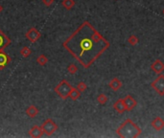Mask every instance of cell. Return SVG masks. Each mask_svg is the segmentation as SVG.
<instances>
[{
	"mask_svg": "<svg viewBox=\"0 0 164 138\" xmlns=\"http://www.w3.org/2000/svg\"><path fill=\"white\" fill-rule=\"evenodd\" d=\"M109 42L88 21L83 22L63 47L84 68H89L109 47Z\"/></svg>",
	"mask_w": 164,
	"mask_h": 138,
	"instance_id": "1",
	"label": "cell"
},
{
	"mask_svg": "<svg viewBox=\"0 0 164 138\" xmlns=\"http://www.w3.org/2000/svg\"><path fill=\"white\" fill-rule=\"evenodd\" d=\"M116 133L122 138H136L141 134V129L131 119H127L116 130Z\"/></svg>",
	"mask_w": 164,
	"mask_h": 138,
	"instance_id": "2",
	"label": "cell"
},
{
	"mask_svg": "<svg viewBox=\"0 0 164 138\" xmlns=\"http://www.w3.org/2000/svg\"><path fill=\"white\" fill-rule=\"evenodd\" d=\"M72 86L70 83L66 81V80H62L58 85L55 86L54 88V91L56 92L60 98L63 100H66L68 97H69V92L72 89Z\"/></svg>",
	"mask_w": 164,
	"mask_h": 138,
	"instance_id": "3",
	"label": "cell"
},
{
	"mask_svg": "<svg viewBox=\"0 0 164 138\" xmlns=\"http://www.w3.org/2000/svg\"><path fill=\"white\" fill-rule=\"evenodd\" d=\"M40 127H41L42 130H43L44 134H46L48 136H51L58 130V125L55 123L54 120H52L51 118L46 119Z\"/></svg>",
	"mask_w": 164,
	"mask_h": 138,
	"instance_id": "4",
	"label": "cell"
},
{
	"mask_svg": "<svg viewBox=\"0 0 164 138\" xmlns=\"http://www.w3.org/2000/svg\"><path fill=\"white\" fill-rule=\"evenodd\" d=\"M151 86L155 89V92L159 94V96L164 95V75L159 74L156 79L152 82Z\"/></svg>",
	"mask_w": 164,
	"mask_h": 138,
	"instance_id": "5",
	"label": "cell"
},
{
	"mask_svg": "<svg viewBox=\"0 0 164 138\" xmlns=\"http://www.w3.org/2000/svg\"><path fill=\"white\" fill-rule=\"evenodd\" d=\"M25 37H26V39L31 43H35V42H36V41H38L40 39L41 35H40V32L39 31L38 29L35 28V27H32V28H30L28 31L26 32Z\"/></svg>",
	"mask_w": 164,
	"mask_h": 138,
	"instance_id": "6",
	"label": "cell"
},
{
	"mask_svg": "<svg viewBox=\"0 0 164 138\" xmlns=\"http://www.w3.org/2000/svg\"><path fill=\"white\" fill-rule=\"evenodd\" d=\"M123 101H124V104L126 106V110L127 111H132L137 106L136 100L131 95H127L126 97L123 99Z\"/></svg>",
	"mask_w": 164,
	"mask_h": 138,
	"instance_id": "7",
	"label": "cell"
},
{
	"mask_svg": "<svg viewBox=\"0 0 164 138\" xmlns=\"http://www.w3.org/2000/svg\"><path fill=\"white\" fill-rule=\"evenodd\" d=\"M12 43L11 39L6 35L1 29H0V51L5 50Z\"/></svg>",
	"mask_w": 164,
	"mask_h": 138,
	"instance_id": "8",
	"label": "cell"
},
{
	"mask_svg": "<svg viewBox=\"0 0 164 138\" xmlns=\"http://www.w3.org/2000/svg\"><path fill=\"white\" fill-rule=\"evenodd\" d=\"M11 62L12 59L8 54L5 53L4 50L0 51V70H3Z\"/></svg>",
	"mask_w": 164,
	"mask_h": 138,
	"instance_id": "9",
	"label": "cell"
},
{
	"mask_svg": "<svg viewBox=\"0 0 164 138\" xmlns=\"http://www.w3.org/2000/svg\"><path fill=\"white\" fill-rule=\"evenodd\" d=\"M151 69L157 75L162 74V72L164 71V63L160 61V59H156V61H155L151 64Z\"/></svg>",
	"mask_w": 164,
	"mask_h": 138,
	"instance_id": "10",
	"label": "cell"
},
{
	"mask_svg": "<svg viewBox=\"0 0 164 138\" xmlns=\"http://www.w3.org/2000/svg\"><path fill=\"white\" fill-rule=\"evenodd\" d=\"M151 126H152V128L155 129V130L159 131V130H163V128H164V120L161 117L157 116L151 122Z\"/></svg>",
	"mask_w": 164,
	"mask_h": 138,
	"instance_id": "11",
	"label": "cell"
},
{
	"mask_svg": "<svg viewBox=\"0 0 164 138\" xmlns=\"http://www.w3.org/2000/svg\"><path fill=\"white\" fill-rule=\"evenodd\" d=\"M43 134H44L43 130H42L41 127H39V126H34L29 130V135L34 138H39Z\"/></svg>",
	"mask_w": 164,
	"mask_h": 138,
	"instance_id": "12",
	"label": "cell"
},
{
	"mask_svg": "<svg viewBox=\"0 0 164 138\" xmlns=\"http://www.w3.org/2000/svg\"><path fill=\"white\" fill-rule=\"evenodd\" d=\"M113 109H115V111H117L118 113H123L126 111V106L124 104L123 99H118L115 103L113 104Z\"/></svg>",
	"mask_w": 164,
	"mask_h": 138,
	"instance_id": "13",
	"label": "cell"
},
{
	"mask_svg": "<svg viewBox=\"0 0 164 138\" xmlns=\"http://www.w3.org/2000/svg\"><path fill=\"white\" fill-rule=\"evenodd\" d=\"M122 86H123V83L118 79V78H113V79L108 82V86L114 91L119 90V89L122 87Z\"/></svg>",
	"mask_w": 164,
	"mask_h": 138,
	"instance_id": "14",
	"label": "cell"
},
{
	"mask_svg": "<svg viewBox=\"0 0 164 138\" xmlns=\"http://www.w3.org/2000/svg\"><path fill=\"white\" fill-rule=\"evenodd\" d=\"M25 112H26V115L28 116V117H30V118H35L36 115L39 114V109L36 107V106H29L27 109H26V110H25Z\"/></svg>",
	"mask_w": 164,
	"mask_h": 138,
	"instance_id": "15",
	"label": "cell"
},
{
	"mask_svg": "<svg viewBox=\"0 0 164 138\" xmlns=\"http://www.w3.org/2000/svg\"><path fill=\"white\" fill-rule=\"evenodd\" d=\"M80 97H81V92L78 90L77 87L76 88L75 87H72V89L69 92V97L68 98H70L73 101H77Z\"/></svg>",
	"mask_w": 164,
	"mask_h": 138,
	"instance_id": "16",
	"label": "cell"
},
{
	"mask_svg": "<svg viewBox=\"0 0 164 138\" xmlns=\"http://www.w3.org/2000/svg\"><path fill=\"white\" fill-rule=\"evenodd\" d=\"M36 62H38L39 65H40V66H45L48 62V59L45 55L42 54V55H39L38 58H36Z\"/></svg>",
	"mask_w": 164,
	"mask_h": 138,
	"instance_id": "17",
	"label": "cell"
},
{
	"mask_svg": "<svg viewBox=\"0 0 164 138\" xmlns=\"http://www.w3.org/2000/svg\"><path fill=\"white\" fill-rule=\"evenodd\" d=\"M62 4L66 10L69 11V10H72L73 7L75 6V1L74 0H63Z\"/></svg>",
	"mask_w": 164,
	"mask_h": 138,
	"instance_id": "18",
	"label": "cell"
},
{
	"mask_svg": "<svg viewBox=\"0 0 164 138\" xmlns=\"http://www.w3.org/2000/svg\"><path fill=\"white\" fill-rule=\"evenodd\" d=\"M31 54H32L31 49H30V48L27 47V46H24L20 49V55H21L22 58H28L30 55H31Z\"/></svg>",
	"mask_w": 164,
	"mask_h": 138,
	"instance_id": "19",
	"label": "cell"
},
{
	"mask_svg": "<svg viewBox=\"0 0 164 138\" xmlns=\"http://www.w3.org/2000/svg\"><path fill=\"white\" fill-rule=\"evenodd\" d=\"M108 101V99L104 93H101L97 96V102H98L100 105H106Z\"/></svg>",
	"mask_w": 164,
	"mask_h": 138,
	"instance_id": "20",
	"label": "cell"
},
{
	"mask_svg": "<svg viewBox=\"0 0 164 138\" xmlns=\"http://www.w3.org/2000/svg\"><path fill=\"white\" fill-rule=\"evenodd\" d=\"M128 42H129L131 45L135 46V45H136V44L139 42V39H138V38L136 37V35H132L131 37H130L129 39H128Z\"/></svg>",
	"mask_w": 164,
	"mask_h": 138,
	"instance_id": "21",
	"label": "cell"
},
{
	"mask_svg": "<svg viewBox=\"0 0 164 138\" xmlns=\"http://www.w3.org/2000/svg\"><path fill=\"white\" fill-rule=\"evenodd\" d=\"M87 88V83L84 82H78L77 89H78V90L80 91L81 93L84 92V91H86Z\"/></svg>",
	"mask_w": 164,
	"mask_h": 138,
	"instance_id": "22",
	"label": "cell"
},
{
	"mask_svg": "<svg viewBox=\"0 0 164 138\" xmlns=\"http://www.w3.org/2000/svg\"><path fill=\"white\" fill-rule=\"evenodd\" d=\"M77 71H78V67L74 63H71L67 66V72L71 75H74L75 73H77Z\"/></svg>",
	"mask_w": 164,
	"mask_h": 138,
	"instance_id": "23",
	"label": "cell"
},
{
	"mask_svg": "<svg viewBox=\"0 0 164 138\" xmlns=\"http://www.w3.org/2000/svg\"><path fill=\"white\" fill-rule=\"evenodd\" d=\"M41 1L46 7H50V6L54 3V0H41Z\"/></svg>",
	"mask_w": 164,
	"mask_h": 138,
	"instance_id": "24",
	"label": "cell"
},
{
	"mask_svg": "<svg viewBox=\"0 0 164 138\" xmlns=\"http://www.w3.org/2000/svg\"><path fill=\"white\" fill-rule=\"evenodd\" d=\"M3 10H4V7H3V6H2L1 4H0V13H2Z\"/></svg>",
	"mask_w": 164,
	"mask_h": 138,
	"instance_id": "25",
	"label": "cell"
},
{
	"mask_svg": "<svg viewBox=\"0 0 164 138\" xmlns=\"http://www.w3.org/2000/svg\"><path fill=\"white\" fill-rule=\"evenodd\" d=\"M162 14L164 15V9H163V11H162Z\"/></svg>",
	"mask_w": 164,
	"mask_h": 138,
	"instance_id": "26",
	"label": "cell"
}]
</instances>
